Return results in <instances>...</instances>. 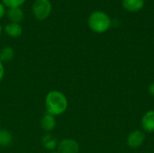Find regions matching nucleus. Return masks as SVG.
Returning <instances> with one entry per match:
<instances>
[{
    "instance_id": "nucleus-1",
    "label": "nucleus",
    "mask_w": 154,
    "mask_h": 153,
    "mask_svg": "<svg viewBox=\"0 0 154 153\" xmlns=\"http://www.w3.org/2000/svg\"><path fill=\"white\" fill-rule=\"evenodd\" d=\"M69 106V101L66 95L60 90H51L45 96L46 113L59 116L63 115Z\"/></svg>"
},
{
    "instance_id": "nucleus-2",
    "label": "nucleus",
    "mask_w": 154,
    "mask_h": 153,
    "mask_svg": "<svg viewBox=\"0 0 154 153\" xmlns=\"http://www.w3.org/2000/svg\"><path fill=\"white\" fill-rule=\"evenodd\" d=\"M88 24L90 30L94 32L103 33L110 28L111 19L105 12L95 11L88 16Z\"/></svg>"
},
{
    "instance_id": "nucleus-3",
    "label": "nucleus",
    "mask_w": 154,
    "mask_h": 153,
    "mask_svg": "<svg viewBox=\"0 0 154 153\" xmlns=\"http://www.w3.org/2000/svg\"><path fill=\"white\" fill-rule=\"evenodd\" d=\"M34 17L39 21L47 19L52 11V5L50 0H35L32 6Z\"/></svg>"
},
{
    "instance_id": "nucleus-4",
    "label": "nucleus",
    "mask_w": 154,
    "mask_h": 153,
    "mask_svg": "<svg viewBox=\"0 0 154 153\" xmlns=\"http://www.w3.org/2000/svg\"><path fill=\"white\" fill-rule=\"evenodd\" d=\"M80 150L77 141L70 138H64L58 142L57 151L60 153H79Z\"/></svg>"
},
{
    "instance_id": "nucleus-5",
    "label": "nucleus",
    "mask_w": 154,
    "mask_h": 153,
    "mask_svg": "<svg viewBox=\"0 0 154 153\" xmlns=\"http://www.w3.org/2000/svg\"><path fill=\"white\" fill-rule=\"evenodd\" d=\"M144 141H145L144 133L140 130H135L128 135L126 139V143L128 147H130L131 149H137L143 144Z\"/></svg>"
},
{
    "instance_id": "nucleus-6",
    "label": "nucleus",
    "mask_w": 154,
    "mask_h": 153,
    "mask_svg": "<svg viewBox=\"0 0 154 153\" xmlns=\"http://www.w3.org/2000/svg\"><path fill=\"white\" fill-rule=\"evenodd\" d=\"M40 125H41V128L46 133H51L56 128V125H57L56 117L51 114L45 113L41 119Z\"/></svg>"
},
{
    "instance_id": "nucleus-7",
    "label": "nucleus",
    "mask_w": 154,
    "mask_h": 153,
    "mask_svg": "<svg viewBox=\"0 0 154 153\" xmlns=\"http://www.w3.org/2000/svg\"><path fill=\"white\" fill-rule=\"evenodd\" d=\"M141 124L143 129L146 133H154V110H149L143 115Z\"/></svg>"
},
{
    "instance_id": "nucleus-8",
    "label": "nucleus",
    "mask_w": 154,
    "mask_h": 153,
    "mask_svg": "<svg viewBox=\"0 0 154 153\" xmlns=\"http://www.w3.org/2000/svg\"><path fill=\"white\" fill-rule=\"evenodd\" d=\"M3 31L6 35H8L11 38H17L21 36L23 33L22 26L20 25V23H6L3 28Z\"/></svg>"
},
{
    "instance_id": "nucleus-9",
    "label": "nucleus",
    "mask_w": 154,
    "mask_h": 153,
    "mask_svg": "<svg viewBox=\"0 0 154 153\" xmlns=\"http://www.w3.org/2000/svg\"><path fill=\"white\" fill-rule=\"evenodd\" d=\"M7 17L10 23H20L24 19V13L21 7L17 8H8L7 11Z\"/></svg>"
},
{
    "instance_id": "nucleus-10",
    "label": "nucleus",
    "mask_w": 154,
    "mask_h": 153,
    "mask_svg": "<svg viewBox=\"0 0 154 153\" xmlns=\"http://www.w3.org/2000/svg\"><path fill=\"white\" fill-rule=\"evenodd\" d=\"M58 142H59L58 140L51 133H46L42 137V146L46 150H48L50 151H55L57 149Z\"/></svg>"
},
{
    "instance_id": "nucleus-11",
    "label": "nucleus",
    "mask_w": 154,
    "mask_h": 153,
    "mask_svg": "<svg viewBox=\"0 0 154 153\" xmlns=\"http://www.w3.org/2000/svg\"><path fill=\"white\" fill-rule=\"evenodd\" d=\"M123 6L129 12H138L144 6V0H123Z\"/></svg>"
},
{
    "instance_id": "nucleus-12",
    "label": "nucleus",
    "mask_w": 154,
    "mask_h": 153,
    "mask_svg": "<svg viewBox=\"0 0 154 153\" xmlns=\"http://www.w3.org/2000/svg\"><path fill=\"white\" fill-rule=\"evenodd\" d=\"M14 50L10 46H5L0 50V61L3 63L10 62L14 60Z\"/></svg>"
},
{
    "instance_id": "nucleus-13",
    "label": "nucleus",
    "mask_w": 154,
    "mask_h": 153,
    "mask_svg": "<svg viewBox=\"0 0 154 153\" xmlns=\"http://www.w3.org/2000/svg\"><path fill=\"white\" fill-rule=\"evenodd\" d=\"M13 140V134L9 130L0 129V147H9L12 144Z\"/></svg>"
},
{
    "instance_id": "nucleus-14",
    "label": "nucleus",
    "mask_w": 154,
    "mask_h": 153,
    "mask_svg": "<svg viewBox=\"0 0 154 153\" xmlns=\"http://www.w3.org/2000/svg\"><path fill=\"white\" fill-rule=\"evenodd\" d=\"M26 0H2V4L8 8L21 7Z\"/></svg>"
},
{
    "instance_id": "nucleus-15",
    "label": "nucleus",
    "mask_w": 154,
    "mask_h": 153,
    "mask_svg": "<svg viewBox=\"0 0 154 153\" xmlns=\"http://www.w3.org/2000/svg\"><path fill=\"white\" fill-rule=\"evenodd\" d=\"M4 77H5V66L4 63L0 61V83L4 79Z\"/></svg>"
},
{
    "instance_id": "nucleus-16",
    "label": "nucleus",
    "mask_w": 154,
    "mask_h": 153,
    "mask_svg": "<svg viewBox=\"0 0 154 153\" xmlns=\"http://www.w3.org/2000/svg\"><path fill=\"white\" fill-rule=\"evenodd\" d=\"M5 14V6L0 2V20L4 17Z\"/></svg>"
},
{
    "instance_id": "nucleus-17",
    "label": "nucleus",
    "mask_w": 154,
    "mask_h": 153,
    "mask_svg": "<svg viewBox=\"0 0 154 153\" xmlns=\"http://www.w3.org/2000/svg\"><path fill=\"white\" fill-rule=\"evenodd\" d=\"M148 92H149V94H150L152 96H154V82L153 83H152V84L149 86V87H148Z\"/></svg>"
},
{
    "instance_id": "nucleus-18",
    "label": "nucleus",
    "mask_w": 154,
    "mask_h": 153,
    "mask_svg": "<svg viewBox=\"0 0 154 153\" xmlns=\"http://www.w3.org/2000/svg\"><path fill=\"white\" fill-rule=\"evenodd\" d=\"M2 32H3V27H2V25L0 24V37H1V34H2Z\"/></svg>"
},
{
    "instance_id": "nucleus-19",
    "label": "nucleus",
    "mask_w": 154,
    "mask_h": 153,
    "mask_svg": "<svg viewBox=\"0 0 154 153\" xmlns=\"http://www.w3.org/2000/svg\"><path fill=\"white\" fill-rule=\"evenodd\" d=\"M50 153H60V152H59L58 151H56V150H55V151H50Z\"/></svg>"
},
{
    "instance_id": "nucleus-20",
    "label": "nucleus",
    "mask_w": 154,
    "mask_h": 153,
    "mask_svg": "<svg viewBox=\"0 0 154 153\" xmlns=\"http://www.w3.org/2000/svg\"><path fill=\"white\" fill-rule=\"evenodd\" d=\"M0 129H1V120H0Z\"/></svg>"
}]
</instances>
